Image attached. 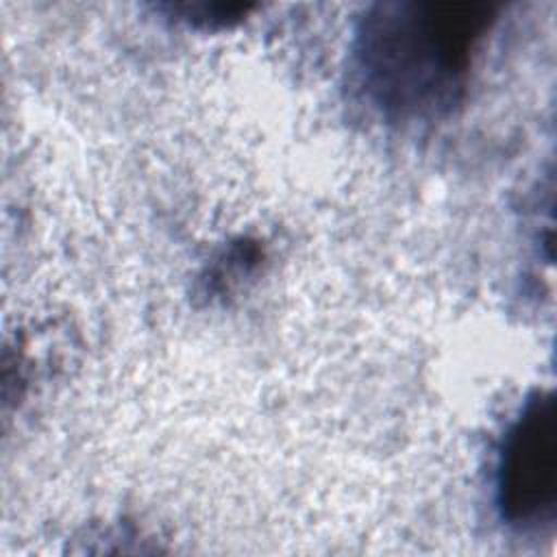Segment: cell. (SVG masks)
I'll return each instance as SVG.
<instances>
[{"label":"cell","mask_w":557,"mask_h":557,"mask_svg":"<svg viewBox=\"0 0 557 557\" xmlns=\"http://www.w3.org/2000/svg\"><path fill=\"white\" fill-rule=\"evenodd\" d=\"M492 22L494 7L485 2L372 4L352 44L359 87L389 120L442 115L461 98Z\"/></svg>","instance_id":"obj_1"},{"label":"cell","mask_w":557,"mask_h":557,"mask_svg":"<svg viewBox=\"0 0 557 557\" xmlns=\"http://www.w3.org/2000/svg\"><path fill=\"white\" fill-rule=\"evenodd\" d=\"M176 13H183L189 22H198L205 26H224L228 22L239 20L250 11L248 4H226V2H183L174 4Z\"/></svg>","instance_id":"obj_3"},{"label":"cell","mask_w":557,"mask_h":557,"mask_svg":"<svg viewBox=\"0 0 557 557\" xmlns=\"http://www.w3.org/2000/svg\"><path fill=\"white\" fill-rule=\"evenodd\" d=\"M496 503L520 531L553 529L557 511V413L550 392L531 394L509 424L496 461Z\"/></svg>","instance_id":"obj_2"}]
</instances>
